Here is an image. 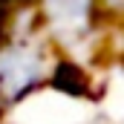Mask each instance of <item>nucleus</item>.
Returning <instances> with one entry per match:
<instances>
[{
	"instance_id": "obj_3",
	"label": "nucleus",
	"mask_w": 124,
	"mask_h": 124,
	"mask_svg": "<svg viewBox=\"0 0 124 124\" xmlns=\"http://www.w3.org/2000/svg\"><path fill=\"white\" fill-rule=\"evenodd\" d=\"M52 84L58 90H63V93H69V95H81L84 93V78H81L78 66H72V63H58V69L52 75Z\"/></svg>"
},
{
	"instance_id": "obj_1",
	"label": "nucleus",
	"mask_w": 124,
	"mask_h": 124,
	"mask_svg": "<svg viewBox=\"0 0 124 124\" xmlns=\"http://www.w3.org/2000/svg\"><path fill=\"white\" fill-rule=\"evenodd\" d=\"M43 78V55L29 40H15L0 52V98L17 101Z\"/></svg>"
},
{
	"instance_id": "obj_4",
	"label": "nucleus",
	"mask_w": 124,
	"mask_h": 124,
	"mask_svg": "<svg viewBox=\"0 0 124 124\" xmlns=\"http://www.w3.org/2000/svg\"><path fill=\"white\" fill-rule=\"evenodd\" d=\"M9 20V0H0V26Z\"/></svg>"
},
{
	"instance_id": "obj_2",
	"label": "nucleus",
	"mask_w": 124,
	"mask_h": 124,
	"mask_svg": "<svg viewBox=\"0 0 124 124\" xmlns=\"http://www.w3.org/2000/svg\"><path fill=\"white\" fill-rule=\"evenodd\" d=\"M46 9H49L52 29H58L61 35L87 29V20H90V0H46Z\"/></svg>"
}]
</instances>
